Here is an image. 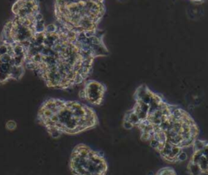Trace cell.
<instances>
[{"instance_id":"cell-1","label":"cell","mask_w":208,"mask_h":175,"mask_svg":"<svg viewBox=\"0 0 208 175\" xmlns=\"http://www.w3.org/2000/svg\"><path fill=\"white\" fill-rule=\"evenodd\" d=\"M101 29L78 33L58 24L46 25L25 46L26 69L36 73L46 86L66 90L84 83L95 58L109 54Z\"/></svg>"},{"instance_id":"cell-2","label":"cell","mask_w":208,"mask_h":175,"mask_svg":"<svg viewBox=\"0 0 208 175\" xmlns=\"http://www.w3.org/2000/svg\"><path fill=\"white\" fill-rule=\"evenodd\" d=\"M37 120L53 139L63 135L74 136L92 129L98 123L91 107L76 101L50 98L40 106Z\"/></svg>"},{"instance_id":"cell-3","label":"cell","mask_w":208,"mask_h":175,"mask_svg":"<svg viewBox=\"0 0 208 175\" xmlns=\"http://www.w3.org/2000/svg\"><path fill=\"white\" fill-rule=\"evenodd\" d=\"M56 23L78 33H90L98 30L106 13L105 0H55Z\"/></svg>"},{"instance_id":"cell-4","label":"cell","mask_w":208,"mask_h":175,"mask_svg":"<svg viewBox=\"0 0 208 175\" xmlns=\"http://www.w3.org/2000/svg\"><path fill=\"white\" fill-rule=\"evenodd\" d=\"M45 28L46 24L40 12L29 15H16L5 24L0 38L25 47L37 32Z\"/></svg>"},{"instance_id":"cell-5","label":"cell","mask_w":208,"mask_h":175,"mask_svg":"<svg viewBox=\"0 0 208 175\" xmlns=\"http://www.w3.org/2000/svg\"><path fill=\"white\" fill-rule=\"evenodd\" d=\"M25 71V47L0 38V84L20 80Z\"/></svg>"},{"instance_id":"cell-6","label":"cell","mask_w":208,"mask_h":175,"mask_svg":"<svg viewBox=\"0 0 208 175\" xmlns=\"http://www.w3.org/2000/svg\"><path fill=\"white\" fill-rule=\"evenodd\" d=\"M69 168L73 175H105L107 165L102 152L80 143L71 153Z\"/></svg>"},{"instance_id":"cell-7","label":"cell","mask_w":208,"mask_h":175,"mask_svg":"<svg viewBox=\"0 0 208 175\" xmlns=\"http://www.w3.org/2000/svg\"><path fill=\"white\" fill-rule=\"evenodd\" d=\"M106 92V87L103 84L94 80H89L84 82L83 88L79 92V97L91 105L99 106L103 101Z\"/></svg>"},{"instance_id":"cell-8","label":"cell","mask_w":208,"mask_h":175,"mask_svg":"<svg viewBox=\"0 0 208 175\" xmlns=\"http://www.w3.org/2000/svg\"><path fill=\"white\" fill-rule=\"evenodd\" d=\"M181 150H182V147L180 146L173 145L171 143H169L168 141H166L163 144L162 147L159 152L161 155V157L166 161L175 163L176 157Z\"/></svg>"},{"instance_id":"cell-9","label":"cell","mask_w":208,"mask_h":175,"mask_svg":"<svg viewBox=\"0 0 208 175\" xmlns=\"http://www.w3.org/2000/svg\"><path fill=\"white\" fill-rule=\"evenodd\" d=\"M188 172L190 175H202V171L200 166L198 164L194 163L192 161H190V163L188 164L187 166Z\"/></svg>"},{"instance_id":"cell-10","label":"cell","mask_w":208,"mask_h":175,"mask_svg":"<svg viewBox=\"0 0 208 175\" xmlns=\"http://www.w3.org/2000/svg\"><path fill=\"white\" fill-rule=\"evenodd\" d=\"M208 143V141L203 140H198L196 139L193 143V149L194 151H202L205 146Z\"/></svg>"},{"instance_id":"cell-11","label":"cell","mask_w":208,"mask_h":175,"mask_svg":"<svg viewBox=\"0 0 208 175\" xmlns=\"http://www.w3.org/2000/svg\"><path fill=\"white\" fill-rule=\"evenodd\" d=\"M149 143H150V147H153L154 149L157 150L158 152H160V149H161V147H162L163 144L164 143H161L159 140H157L155 138H151L150 141H149Z\"/></svg>"},{"instance_id":"cell-12","label":"cell","mask_w":208,"mask_h":175,"mask_svg":"<svg viewBox=\"0 0 208 175\" xmlns=\"http://www.w3.org/2000/svg\"><path fill=\"white\" fill-rule=\"evenodd\" d=\"M5 128L9 131H13L17 128V123L14 120H8L6 124H5Z\"/></svg>"},{"instance_id":"cell-13","label":"cell","mask_w":208,"mask_h":175,"mask_svg":"<svg viewBox=\"0 0 208 175\" xmlns=\"http://www.w3.org/2000/svg\"><path fill=\"white\" fill-rule=\"evenodd\" d=\"M156 175H176L175 171L170 167H167V168L161 169Z\"/></svg>"},{"instance_id":"cell-14","label":"cell","mask_w":208,"mask_h":175,"mask_svg":"<svg viewBox=\"0 0 208 175\" xmlns=\"http://www.w3.org/2000/svg\"><path fill=\"white\" fill-rule=\"evenodd\" d=\"M188 159V154L187 152H185L184 150H181L179 154L177 155L176 159V162H184Z\"/></svg>"},{"instance_id":"cell-15","label":"cell","mask_w":208,"mask_h":175,"mask_svg":"<svg viewBox=\"0 0 208 175\" xmlns=\"http://www.w3.org/2000/svg\"><path fill=\"white\" fill-rule=\"evenodd\" d=\"M123 127L125 128V130H132L133 128V125L129 122V121H125V120H123Z\"/></svg>"},{"instance_id":"cell-16","label":"cell","mask_w":208,"mask_h":175,"mask_svg":"<svg viewBox=\"0 0 208 175\" xmlns=\"http://www.w3.org/2000/svg\"><path fill=\"white\" fill-rule=\"evenodd\" d=\"M201 152H202V155H203L204 157H208V143L206 144V146H205V147H203V148H202V150Z\"/></svg>"},{"instance_id":"cell-17","label":"cell","mask_w":208,"mask_h":175,"mask_svg":"<svg viewBox=\"0 0 208 175\" xmlns=\"http://www.w3.org/2000/svg\"><path fill=\"white\" fill-rule=\"evenodd\" d=\"M188 1L193 2L194 4H202V3H203L206 0H188Z\"/></svg>"}]
</instances>
